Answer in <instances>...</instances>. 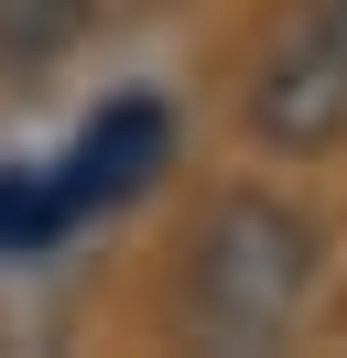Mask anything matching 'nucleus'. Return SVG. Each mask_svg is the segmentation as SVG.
<instances>
[{
    "label": "nucleus",
    "mask_w": 347,
    "mask_h": 358,
    "mask_svg": "<svg viewBox=\"0 0 347 358\" xmlns=\"http://www.w3.org/2000/svg\"><path fill=\"white\" fill-rule=\"evenodd\" d=\"M174 152H185L174 98L163 87H120V98H98L55 152L0 163V271L11 261H55L65 239L130 217V206L174 174Z\"/></svg>",
    "instance_id": "obj_1"
},
{
    "label": "nucleus",
    "mask_w": 347,
    "mask_h": 358,
    "mask_svg": "<svg viewBox=\"0 0 347 358\" xmlns=\"http://www.w3.org/2000/svg\"><path fill=\"white\" fill-rule=\"evenodd\" d=\"M315 271H325V239L293 196H228L185 261V326L206 348H271L304 326Z\"/></svg>",
    "instance_id": "obj_2"
},
{
    "label": "nucleus",
    "mask_w": 347,
    "mask_h": 358,
    "mask_svg": "<svg viewBox=\"0 0 347 358\" xmlns=\"http://www.w3.org/2000/svg\"><path fill=\"white\" fill-rule=\"evenodd\" d=\"M250 131L271 152L347 141V0H282L271 44L250 66Z\"/></svg>",
    "instance_id": "obj_3"
},
{
    "label": "nucleus",
    "mask_w": 347,
    "mask_h": 358,
    "mask_svg": "<svg viewBox=\"0 0 347 358\" xmlns=\"http://www.w3.org/2000/svg\"><path fill=\"white\" fill-rule=\"evenodd\" d=\"M76 33H87V0H0V76L55 66Z\"/></svg>",
    "instance_id": "obj_4"
}]
</instances>
